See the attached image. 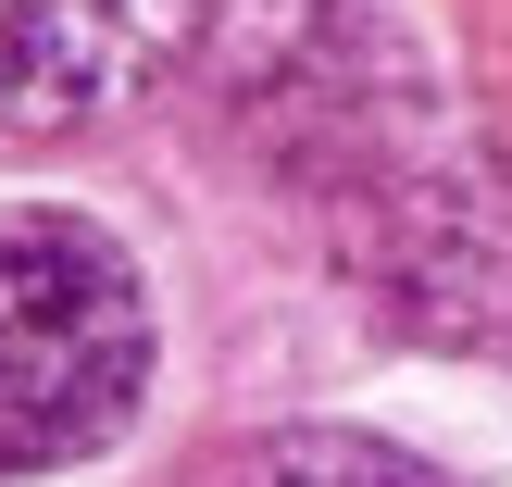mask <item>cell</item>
<instances>
[{
    "instance_id": "cell-1",
    "label": "cell",
    "mask_w": 512,
    "mask_h": 487,
    "mask_svg": "<svg viewBox=\"0 0 512 487\" xmlns=\"http://www.w3.org/2000/svg\"><path fill=\"white\" fill-rule=\"evenodd\" d=\"M138 388H150L138 263L88 213H0V475L113 450Z\"/></svg>"
},
{
    "instance_id": "cell-2",
    "label": "cell",
    "mask_w": 512,
    "mask_h": 487,
    "mask_svg": "<svg viewBox=\"0 0 512 487\" xmlns=\"http://www.w3.org/2000/svg\"><path fill=\"white\" fill-rule=\"evenodd\" d=\"M213 0H0V125L63 138L188 63Z\"/></svg>"
},
{
    "instance_id": "cell-3",
    "label": "cell",
    "mask_w": 512,
    "mask_h": 487,
    "mask_svg": "<svg viewBox=\"0 0 512 487\" xmlns=\"http://www.w3.org/2000/svg\"><path fill=\"white\" fill-rule=\"evenodd\" d=\"M213 487H450V475L413 463L400 438H363V425H288V438L238 450Z\"/></svg>"
}]
</instances>
